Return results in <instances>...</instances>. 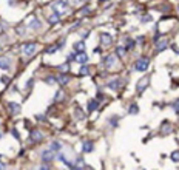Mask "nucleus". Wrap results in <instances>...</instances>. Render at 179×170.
Here are the masks:
<instances>
[{"label": "nucleus", "mask_w": 179, "mask_h": 170, "mask_svg": "<svg viewBox=\"0 0 179 170\" xmlns=\"http://www.w3.org/2000/svg\"><path fill=\"white\" fill-rule=\"evenodd\" d=\"M45 80H46V84H54V82H56V80H57V79H56V77H54V76H48V77H46Z\"/></svg>", "instance_id": "obj_31"}, {"label": "nucleus", "mask_w": 179, "mask_h": 170, "mask_svg": "<svg viewBox=\"0 0 179 170\" xmlns=\"http://www.w3.org/2000/svg\"><path fill=\"white\" fill-rule=\"evenodd\" d=\"M32 85V80H28V84H26V88H30Z\"/></svg>", "instance_id": "obj_40"}, {"label": "nucleus", "mask_w": 179, "mask_h": 170, "mask_svg": "<svg viewBox=\"0 0 179 170\" xmlns=\"http://www.w3.org/2000/svg\"><path fill=\"white\" fill-rule=\"evenodd\" d=\"M17 34H20V36H22V34H25V28H22V25L17 26Z\"/></svg>", "instance_id": "obj_34"}, {"label": "nucleus", "mask_w": 179, "mask_h": 170, "mask_svg": "<svg viewBox=\"0 0 179 170\" xmlns=\"http://www.w3.org/2000/svg\"><path fill=\"white\" fill-rule=\"evenodd\" d=\"M167 46H168V40H167V39H162L161 42L156 43V50H157V51H164Z\"/></svg>", "instance_id": "obj_15"}, {"label": "nucleus", "mask_w": 179, "mask_h": 170, "mask_svg": "<svg viewBox=\"0 0 179 170\" xmlns=\"http://www.w3.org/2000/svg\"><path fill=\"white\" fill-rule=\"evenodd\" d=\"M2 169H5V164H3L2 161H0V170H2Z\"/></svg>", "instance_id": "obj_42"}, {"label": "nucleus", "mask_w": 179, "mask_h": 170, "mask_svg": "<svg viewBox=\"0 0 179 170\" xmlns=\"http://www.w3.org/2000/svg\"><path fill=\"white\" fill-rule=\"evenodd\" d=\"M80 36H82V37H84V39H85V37H88V31H85V33H82V34H80Z\"/></svg>", "instance_id": "obj_39"}, {"label": "nucleus", "mask_w": 179, "mask_h": 170, "mask_svg": "<svg viewBox=\"0 0 179 170\" xmlns=\"http://www.w3.org/2000/svg\"><path fill=\"white\" fill-rule=\"evenodd\" d=\"M73 169H85V161L82 158H77V161L73 162Z\"/></svg>", "instance_id": "obj_19"}, {"label": "nucleus", "mask_w": 179, "mask_h": 170, "mask_svg": "<svg viewBox=\"0 0 179 170\" xmlns=\"http://www.w3.org/2000/svg\"><path fill=\"white\" fill-rule=\"evenodd\" d=\"M171 159H173L175 162H179V150H176V152L171 153Z\"/></svg>", "instance_id": "obj_27"}, {"label": "nucleus", "mask_w": 179, "mask_h": 170, "mask_svg": "<svg viewBox=\"0 0 179 170\" xmlns=\"http://www.w3.org/2000/svg\"><path fill=\"white\" fill-rule=\"evenodd\" d=\"M116 54H118L119 57H123V54H125V48H123V46H118V48H116Z\"/></svg>", "instance_id": "obj_26"}, {"label": "nucleus", "mask_w": 179, "mask_h": 170, "mask_svg": "<svg viewBox=\"0 0 179 170\" xmlns=\"http://www.w3.org/2000/svg\"><path fill=\"white\" fill-rule=\"evenodd\" d=\"M76 62H79V64H87L88 62V56H87V53L85 51H82V53H77L76 54Z\"/></svg>", "instance_id": "obj_10"}, {"label": "nucleus", "mask_w": 179, "mask_h": 170, "mask_svg": "<svg viewBox=\"0 0 179 170\" xmlns=\"http://www.w3.org/2000/svg\"><path fill=\"white\" fill-rule=\"evenodd\" d=\"M76 116H77L79 119H84V114H82V111H80V108H77V110H76Z\"/></svg>", "instance_id": "obj_35"}, {"label": "nucleus", "mask_w": 179, "mask_h": 170, "mask_svg": "<svg viewBox=\"0 0 179 170\" xmlns=\"http://www.w3.org/2000/svg\"><path fill=\"white\" fill-rule=\"evenodd\" d=\"M93 148H94V145H93V142H91V141H85V142H84V145H82V150H84L85 153L93 152Z\"/></svg>", "instance_id": "obj_16"}, {"label": "nucleus", "mask_w": 179, "mask_h": 170, "mask_svg": "<svg viewBox=\"0 0 179 170\" xmlns=\"http://www.w3.org/2000/svg\"><path fill=\"white\" fill-rule=\"evenodd\" d=\"M123 85V80L122 79H113V80H110V82H108V88H110V90H119V88Z\"/></svg>", "instance_id": "obj_5"}, {"label": "nucleus", "mask_w": 179, "mask_h": 170, "mask_svg": "<svg viewBox=\"0 0 179 170\" xmlns=\"http://www.w3.org/2000/svg\"><path fill=\"white\" fill-rule=\"evenodd\" d=\"M100 2H104V0H100Z\"/></svg>", "instance_id": "obj_44"}, {"label": "nucleus", "mask_w": 179, "mask_h": 170, "mask_svg": "<svg viewBox=\"0 0 179 170\" xmlns=\"http://www.w3.org/2000/svg\"><path fill=\"white\" fill-rule=\"evenodd\" d=\"M22 50H23V54H26V56H32L37 51V45L34 42H30V43H25Z\"/></svg>", "instance_id": "obj_3"}, {"label": "nucleus", "mask_w": 179, "mask_h": 170, "mask_svg": "<svg viewBox=\"0 0 179 170\" xmlns=\"http://www.w3.org/2000/svg\"><path fill=\"white\" fill-rule=\"evenodd\" d=\"M30 138H31V141H32V142H40V141L43 139V135L40 133L39 130H32V132H31V135H30Z\"/></svg>", "instance_id": "obj_9"}, {"label": "nucleus", "mask_w": 179, "mask_h": 170, "mask_svg": "<svg viewBox=\"0 0 179 170\" xmlns=\"http://www.w3.org/2000/svg\"><path fill=\"white\" fill-rule=\"evenodd\" d=\"M8 110L11 114H19L20 113V105L16 104V102H9L8 104Z\"/></svg>", "instance_id": "obj_12"}, {"label": "nucleus", "mask_w": 179, "mask_h": 170, "mask_svg": "<svg viewBox=\"0 0 179 170\" xmlns=\"http://www.w3.org/2000/svg\"><path fill=\"white\" fill-rule=\"evenodd\" d=\"M59 48H60V45H54V46H51V48H48L46 53H50V54H51V53H54V51H57Z\"/></svg>", "instance_id": "obj_29"}, {"label": "nucleus", "mask_w": 179, "mask_h": 170, "mask_svg": "<svg viewBox=\"0 0 179 170\" xmlns=\"http://www.w3.org/2000/svg\"><path fill=\"white\" fill-rule=\"evenodd\" d=\"M90 12V6H85L84 9H80V16H84V14H88Z\"/></svg>", "instance_id": "obj_33"}, {"label": "nucleus", "mask_w": 179, "mask_h": 170, "mask_svg": "<svg viewBox=\"0 0 179 170\" xmlns=\"http://www.w3.org/2000/svg\"><path fill=\"white\" fill-rule=\"evenodd\" d=\"M148 80H150L148 77H142V79L139 80V84L136 85V91L139 93V94H141V93H142V91L147 88V85H148Z\"/></svg>", "instance_id": "obj_7"}, {"label": "nucleus", "mask_w": 179, "mask_h": 170, "mask_svg": "<svg viewBox=\"0 0 179 170\" xmlns=\"http://www.w3.org/2000/svg\"><path fill=\"white\" fill-rule=\"evenodd\" d=\"M70 60H76V54H68V62Z\"/></svg>", "instance_id": "obj_36"}, {"label": "nucleus", "mask_w": 179, "mask_h": 170, "mask_svg": "<svg viewBox=\"0 0 179 170\" xmlns=\"http://www.w3.org/2000/svg\"><path fill=\"white\" fill-rule=\"evenodd\" d=\"M30 28L31 30H39L40 28V22L37 20V17H31V20H30Z\"/></svg>", "instance_id": "obj_17"}, {"label": "nucleus", "mask_w": 179, "mask_h": 170, "mask_svg": "<svg viewBox=\"0 0 179 170\" xmlns=\"http://www.w3.org/2000/svg\"><path fill=\"white\" fill-rule=\"evenodd\" d=\"M173 110L179 114V99H176V101L173 102Z\"/></svg>", "instance_id": "obj_30"}, {"label": "nucleus", "mask_w": 179, "mask_h": 170, "mask_svg": "<svg viewBox=\"0 0 179 170\" xmlns=\"http://www.w3.org/2000/svg\"><path fill=\"white\" fill-rule=\"evenodd\" d=\"M9 67H11L9 57H6V56H2V57H0V70H8Z\"/></svg>", "instance_id": "obj_8"}, {"label": "nucleus", "mask_w": 179, "mask_h": 170, "mask_svg": "<svg viewBox=\"0 0 179 170\" xmlns=\"http://www.w3.org/2000/svg\"><path fill=\"white\" fill-rule=\"evenodd\" d=\"M171 132V125L168 124V122H164V125H162V135H168Z\"/></svg>", "instance_id": "obj_22"}, {"label": "nucleus", "mask_w": 179, "mask_h": 170, "mask_svg": "<svg viewBox=\"0 0 179 170\" xmlns=\"http://www.w3.org/2000/svg\"><path fill=\"white\" fill-rule=\"evenodd\" d=\"M66 6H68V0H56V2L51 5V8L60 14V12H64L66 9Z\"/></svg>", "instance_id": "obj_2"}, {"label": "nucleus", "mask_w": 179, "mask_h": 170, "mask_svg": "<svg viewBox=\"0 0 179 170\" xmlns=\"http://www.w3.org/2000/svg\"><path fill=\"white\" fill-rule=\"evenodd\" d=\"M37 119H39V121H45V116H42V114H40V116H37Z\"/></svg>", "instance_id": "obj_41"}, {"label": "nucleus", "mask_w": 179, "mask_h": 170, "mask_svg": "<svg viewBox=\"0 0 179 170\" xmlns=\"http://www.w3.org/2000/svg\"><path fill=\"white\" fill-rule=\"evenodd\" d=\"M54 159V150H43L42 152V161L43 162H51Z\"/></svg>", "instance_id": "obj_6"}, {"label": "nucleus", "mask_w": 179, "mask_h": 170, "mask_svg": "<svg viewBox=\"0 0 179 170\" xmlns=\"http://www.w3.org/2000/svg\"><path fill=\"white\" fill-rule=\"evenodd\" d=\"M0 139H2V133H0Z\"/></svg>", "instance_id": "obj_43"}, {"label": "nucleus", "mask_w": 179, "mask_h": 170, "mask_svg": "<svg viewBox=\"0 0 179 170\" xmlns=\"http://www.w3.org/2000/svg\"><path fill=\"white\" fill-rule=\"evenodd\" d=\"M130 114H137L139 113V108H137V105L136 104H133V105H130Z\"/></svg>", "instance_id": "obj_25"}, {"label": "nucleus", "mask_w": 179, "mask_h": 170, "mask_svg": "<svg viewBox=\"0 0 179 170\" xmlns=\"http://www.w3.org/2000/svg\"><path fill=\"white\" fill-rule=\"evenodd\" d=\"M74 51L76 53H82V51H85V42H77V43H74Z\"/></svg>", "instance_id": "obj_18"}, {"label": "nucleus", "mask_w": 179, "mask_h": 170, "mask_svg": "<svg viewBox=\"0 0 179 170\" xmlns=\"http://www.w3.org/2000/svg\"><path fill=\"white\" fill-rule=\"evenodd\" d=\"M59 20H60V14H59V12H54V14H51L50 17H48V23H50V25H56V23H59Z\"/></svg>", "instance_id": "obj_13"}, {"label": "nucleus", "mask_w": 179, "mask_h": 170, "mask_svg": "<svg viewBox=\"0 0 179 170\" xmlns=\"http://www.w3.org/2000/svg\"><path fill=\"white\" fill-rule=\"evenodd\" d=\"M97 107H99V102H97V101H90V102H88V110H90V111H94Z\"/></svg>", "instance_id": "obj_20"}, {"label": "nucleus", "mask_w": 179, "mask_h": 170, "mask_svg": "<svg viewBox=\"0 0 179 170\" xmlns=\"http://www.w3.org/2000/svg\"><path fill=\"white\" fill-rule=\"evenodd\" d=\"M148 65H150V60L147 57H141L134 62V70L136 71H147Z\"/></svg>", "instance_id": "obj_1"}, {"label": "nucleus", "mask_w": 179, "mask_h": 170, "mask_svg": "<svg viewBox=\"0 0 179 170\" xmlns=\"http://www.w3.org/2000/svg\"><path fill=\"white\" fill-rule=\"evenodd\" d=\"M50 148H51V150H54V152H60L62 150V144H60V142H57V141H54Z\"/></svg>", "instance_id": "obj_21"}, {"label": "nucleus", "mask_w": 179, "mask_h": 170, "mask_svg": "<svg viewBox=\"0 0 179 170\" xmlns=\"http://www.w3.org/2000/svg\"><path fill=\"white\" fill-rule=\"evenodd\" d=\"M12 135H14V138H17V139L20 138V135L17 133V130H16V128H12Z\"/></svg>", "instance_id": "obj_37"}, {"label": "nucleus", "mask_w": 179, "mask_h": 170, "mask_svg": "<svg viewBox=\"0 0 179 170\" xmlns=\"http://www.w3.org/2000/svg\"><path fill=\"white\" fill-rule=\"evenodd\" d=\"M79 74H80V76H88V74H90V67H82L80 68V71H79Z\"/></svg>", "instance_id": "obj_24"}, {"label": "nucleus", "mask_w": 179, "mask_h": 170, "mask_svg": "<svg viewBox=\"0 0 179 170\" xmlns=\"http://www.w3.org/2000/svg\"><path fill=\"white\" fill-rule=\"evenodd\" d=\"M2 82H3V84H8V82H9V79L6 77V76H3V77H2Z\"/></svg>", "instance_id": "obj_38"}, {"label": "nucleus", "mask_w": 179, "mask_h": 170, "mask_svg": "<svg viewBox=\"0 0 179 170\" xmlns=\"http://www.w3.org/2000/svg\"><path fill=\"white\" fill-rule=\"evenodd\" d=\"M114 62H116V56H113V54H108V56H105V59H104V64H105L107 68H111L114 65Z\"/></svg>", "instance_id": "obj_11"}, {"label": "nucleus", "mask_w": 179, "mask_h": 170, "mask_svg": "<svg viewBox=\"0 0 179 170\" xmlns=\"http://www.w3.org/2000/svg\"><path fill=\"white\" fill-rule=\"evenodd\" d=\"M0 158H2V155H0Z\"/></svg>", "instance_id": "obj_45"}, {"label": "nucleus", "mask_w": 179, "mask_h": 170, "mask_svg": "<svg viewBox=\"0 0 179 170\" xmlns=\"http://www.w3.org/2000/svg\"><path fill=\"white\" fill-rule=\"evenodd\" d=\"M68 68H70V67H68V62H66V64H64V65H60L59 70H60V73H68Z\"/></svg>", "instance_id": "obj_28"}, {"label": "nucleus", "mask_w": 179, "mask_h": 170, "mask_svg": "<svg viewBox=\"0 0 179 170\" xmlns=\"http://www.w3.org/2000/svg\"><path fill=\"white\" fill-rule=\"evenodd\" d=\"M57 82H59L60 85H66L68 82H70V76H68L66 73H62L60 76L57 77Z\"/></svg>", "instance_id": "obj_14"}, {"label": "nucleus", "mask_w": 179, "mask_h": 170, "mask_svg": "<svg viewBox=\"0 0 179 170\" xmlns=\"http://www.w3.org/2000/svg\"><path fill=\"white\" fill-rule=\"evenodd\" d=\"M100 43L102 46H110L113 43V37L108 33H100Z\"/></svg>", "instance_id": "obj_4"}, {"label": "nucleus", "mask_w": 179, "mask_h": 170, "mask_svg": "<svg viewBox=\"0 0 179 170\" xmlns=\"http://www.w3.org/2000/svg\"><path fill=\"white\" fill-rule=\"evenodd\" d=\"M64 98H65V93L62 91V90H59V91L56 93V96H54V101H56V102H59V101H62Z\"/></svg>", "instance_id": "obj_23"}, {"label": "nucleus", "mask_w": 179, "mask_h": 170, "mask_svg": "<svg viewBox=\"0 0 179 170\" xmlns=\"http://www.w3.org/2000/svg\"><path fill=\"white\" fill-rule=\"evenodd\" d=\"M147 22H151V16H148V14L142 17V23H147Z\"/></svg>", "instance_id": "obj_32"}]
</instances>
